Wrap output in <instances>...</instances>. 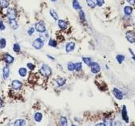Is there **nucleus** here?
Wrapping results in <instances>:
<instances>
[{"mask_svg":"<svg viewBox=\"0 0 135 126\" xmlns=\"http://www.w3.org/2000/svg\"><path fill=\"white\" fill-rule=\"evenodd\" d=\"M52 68H50L49 66L47 65V64H43L42 67L40 69V73L43 76L48 77L52 75Z\"/></svg>","mask_w":135,"mask_h":126,"instance_id":"1","label":"nucleus"},{"mask_svg":"<svg viewBox=\"0 0 135 126\" xmlns=\"http://www.w3.org/2000/svg\"><path fill=\"white\" fill-rule=\"evenodd\" d=\"M35 28L36 30V32H38L39 33H44L46 32V26L44 21H39L37 22L35 25Z\"/></svg>","mask_w":135,"mask_h":126,"instance_id":"2","label":"nucleus"},{"mask_svg":"<svg viewBox=\"0 0 135 126\" xmlns=\"http://www.w3.org/2000/svg\"><path fill=\"white\" fill-rule=\"evenodd\" d=\"M44 41L42 40L41 38H37L36 39H35L32 43L33 47L37 50L41 49V48L44 47Z\"/></svg>","mask_w":135,"mask_h":126,"instance_id":"3","label":"nucleus"},{"mask_svg":"<svg viewBox=\"0 0 135 126\" xmlns=\"http://www.w3.org/2000/svg\"><path fill=\"white\" fill-rule=\"evenodd\" d=\"M7 16L9 19V20H13L16 19L17 16V11L15 8H9L7 10Z\"/></svg>","mask_w":135,"mask_h":126,"instance_id":"4","label":"nucleus"},{"mask_svg":"<svg viewBox=\"0 0 135 126\" xmlns=\"http://www.w3.org/2000/svg\"><path fill=\"white\" fill-rule=\"evenodd\" d=\"M126 38L130 43H135V33L133 31H128L126 33Z\"/></svg>","mask_w":135,"mask_h":126,"instance_id":"5","label":"nucleus"},{"mask_svg":"<svg viewBox=\"0 0 135 126\" xmlns=\"http://www.w3.org/2000/svg\"><path fill=\"white\" fill-rule=\"evenodd\" d=\"M112 92H113V95L116 99H118V100H122L123 99V96H124L123 92H122L121 90H119L118 88H113Z\"/></svg>","mask_w":135,"mask_h":126,"instance_id":"6","label":"nucleus"},{"mask_svg":"<svg viewBox=\"0 0 135 126\" xmlns=\"http://www.w3.org/2000/svg\"><path fill=\"white\" fill-rule=\"evenodd\" d=\"M90 68H91L92 73H93V74H97L98 72H100V71H101V67L99 65V63L96 62L92 63V64L90 65Z\"/></svg>","mask_w":135,"mask_h":126,"instance_id":"7","label":"nucleus"},{"mask_svg":"<svg viewBox=\"0 0 135 126\" xmlns=\"http://www.w3.org/2000/svg\"><path fill=\"white\" fill-rule=\"evenodd\" d=\"M11 87L15 90H19L23 87V83L21 81L18 80V79H14L11 82Z\"/></svg>","mask_w":135,"mask_h":126,"instance_id":"8","label":"nucleus"},{"mask_svg":"<svg viewBox=\"0 0 135 126\" xmlns=\"http://www.w3.org/2000/svg\"><path fill=\"white\" fill-rule=\"evenodd\" d=\"M3 60L5 61V63H6L7 65H9V64H11L14 62L15 59L13 56L11 55L10 54H5L3 56Z\"/></svg>","mask_w":135,"mask_h":126,"instance_id":"9","label":"nucleus"},{"mask_svg":"<svg viewBox=\"0 0 135 126\" xmlns=\"http://www.w3.org/2000/svg\"><path fill=\"white\" fill-rule=\"evenodd\" d=\"M121 117L125 122L129 123V117H128V113H127V109H126V106L122 107V111H121Z\"/></svg>","mask_w":135,"mask_h":126,"instance_id":"10","label":"nucleus"},{"mask_svg":"<svg viewBox=\"0 0 135 126\" xmlns=\"http://www.w3.org/2000/svg\"><path fill=\"white\" fill-rule=\"evenodd\" d=\"M10 76V68L8 65H6L3 67L2 68V77H3L4 79H8Z\"/></svg>","mask_w":135,"mask_h":126,"instance_id":"11","label":"nucleus"},{"mask_svg":"<svg viewBox=\"0 0 135 126\" xmlns=\"http://www.w3.org/2000/svg\"><path fill=\"white\" fill-rule=\"evenodd\" d=\"M75 47H76V44L73 42L68 43L65 46L66 52H72V51L75 49Z\"/></svg>","mask_w":135,"mask_h":126,"instance_id":"12","label":"nucleus"},{"mask_svg":"<svg viewBox=\"0 0 135 126\" xmlns=\"http://www.w3.org/2000/svg\"><path fill=\"white\" fill-rule=\"evenodd\" d=\"M58 26L61 30H65L68 27V23L64 21V20L60 19L58 20Z\"/></svg>","mask_w":135,"mask_h":126,"instance_id":"13","label":"nucleus"},{"mask_svg":"<svg viewBox=\"0 0 135 126\" xmlns=\"http://www.w3.org/2000/svg\"><path fill=\"white\" fill-rule=\"evenodd\" d=\"M15 126H25L26 125V121L24 119H18L14 122Z\"/></svg>","mask_w":135,"mask_h":126,"instance_id":"14","label":"nucleus"},{"mask_svg":"<svg viewBox=\"0 0 135 126\" xmlns=\"http://www.w3.org/2000/svg\"><path fill=\"white\" fill-rule=\"evenodd\" d=\"M124 13L126 15H132V13H133V8H132V7L130 6H126L124 7Z\"/></svg>","mask_w":135,"mask_h":126,"instance_id":"15","label":"nucleus"},{"mask_svg":"<svg viewBox=\"0 0 135 126\" xmlns=\"http://www.w3.org/2000/svg\"><path fill=\"white\" fill-rule=\"evenodd\" d=\"M43 119V114L41 112H35L34 114V120L36 122H40Z\"/></svg>","mask_w":135,"mask_h":126,"instance_id":"16","label":"nucleus"},{"mask_svg":"<svg viewBox=\"0 0 135 126\" xmlns=\"http://www.w3.org/2000/svg\"><path fill=\"white\" fill-rule=\"evenodd\" d=\"M55 81H56V83L57 84V85L59 87L64 85L65 83H66V79L64 78H61V77H60V78H57Z\"/></svg>","mask_w":135,"mask_h":126,"instance_id":"17","label":"nucleus"},{"mask_svg":"<svg viewBox=\"0 0 135 126\" xmlns=\"http://www.w3.org/2000/svg\"><path fill=\"white\" fill-rule=\"evenodd\" d=\"M9 24H10V26L11 27L12 29L14 30H16L18 27H19V25H18V23L15 19H13V20H9Z\"/></svg>","mask_w":135,"mask_h":126,"instance_id":"18","label":"nucleus"},{"mask_svg":"<svg viewBox=\"0 0 135 126\" xmlns=\"http://www.w3.org/2000/svg\"><path fill=\"white\" fill-rule=\"evenodd\" d=\"M72 7L75 10H77V11H80L81 10V6L77 0H73L72 1Z\"/></svg>","mask_w":135,"mask_h":126,"instance_id":"19","label":"nucleus"},{"mask_svg":"<svg viewBox=\"0 0 135 126\" xmlns=\"http://www.w3.org/2000/svg\"><path fill=\"white\" fill-rule=\"evenodd\" d=\"M60 126H68V120L65 117H61L60 118Z\"/></svg>","mask_w":135,"mask_h":126,"instance_id":"20","label":"nucleus"},{"mask_svg":"<svg viewBox=\"0 0 135 126\" xmlns=\"http://www.w3.org/2000/svg\"><path fill=\"white\" fill-rule=\"evenodd\" d=\"M27 70L25 68H19V76H21V77H25V76H27Z\"/></svg>","mask_w":135,"mask_h":126,"instance_id":"21","label":"nucleus"},{"mask_svg":"<svg viewBox=\"0 0 135 126\" xmlns=\"http://www.w3.org/2000/svg\"><path fill=\"white\" fill-rule=\"evenodd\" d=\"M9 6V2L7 0H0V7L2 8H7Z\"/></svg>","mask_w":135,"mask_h":126,"instance_id":"22","label":"nucleus"},{"mask_svg":"<svg viewBox=\"0 0 135 126\" xmlns=\"http://www.w3.org/2000/svg\"><path fill=\"white\" fill-rule=\"evenodd\" d=\"M50 15H52V17L53 18V19H54V20H58V19H59L58 14L56 13V11H55V10L51 9V10H50Z\"/></svg>","mask_w":135,"mask_h":126,"instance_id":"23","label":"nucleus"},{"mask_svg":"<svg viewBox=\"0 0 135 126\" xmlns=\"http://www.w3.org/2000/svg\"><path fill=\"white\" fill-rule=\"evenodd\" d=\"M86 2L92 8H94L96 5V0H86Z\"/></svg>","mask_w":135,"mask_h":126,"instance_id":"24","label":"nucleus"},{"mask_svg":"<svg viewBox=\"0 0 135 126\" xmlns=\"http://www.w3.org/2000/svg\"><path fill=\"white\" fill-rule=\"evenodd\" d=\"M83 62L85 63L86 65H88V66H89L92 64V63H93V61H92V59L89 58V57H83Z\"/></svg>","mask_w":135,"mask_h":126,"instance_id":"25","label":"nucleus"},{"mask_svg":"<svg viewBox=\"0 0 135 126\" xmlns=\"http://www.w3.org/2000/svg\"><path fill=\"white\" fill-rule=\"evenodd\" d=\"M48 45H49L50 47H56L57 43H56V41L55 39H50L49 41H48Z\"/></svg>","mask_w":135,"mask_h":126,"instance_id":"26","label":"nucleus"},{"mask_svg":"<svg viewBox=\"0 0 135 126\" xmlns=\"http://www.w3.org/2000/svg\"><path fill=\"white\" fill-rule=\"evenodd\" d=\"M125 59H126V58H125V56L123 55H117V57H116V60L118 62L119 64H121V63H123V61L125 60Z\"/></svg>","mask_w":135,"mask_h":126,"instance_id":"27","label":"nucleus"},{"mask_svg":"<svg viewBox=\"0 0 135 126\" xmlns=\"http://www.w3.org/2000/svg\"><path fill=\"white\" fill-rule=\"evenodd\" d=\"M13 51L16 53L20 52V51H21V47H20L19 43H15V44L13 45Z\"/></svg>","mask_w":135,"mask_h":126,"instance_id":"28","label":"nucleus"},{"mask_svg":"<svg viewBox=\"0 0 135 126\" xmlns=\"http://www.w3.org/2000/svg\"><path fill=\"white\" fill-rule=\"evenodd\" d=\"M103 123H104V125H105V126H113V121H112L111 120L108 119V118H105Z\"/></svg>","mask_w":135,"mask_h":126,"instance_id":"29","label":"nucleus"},{"mask_svg":"<svg viewBox=\"0 0 135 126\" xmlns=\"http://www.w3.org/2000/svg\"><path fill=\"white\" fill-rule=\"evenodd\" d=\"M6 45H7L6 39H5L4 38H2L1 39H0V48H1V49H3V48L6 47Z\"/></svg>","mask_w":135,"mask_h":126,"instance_id":"30","label":"nucleus"},{"mask_svg":"<svg viewBox=\"0 0 135 126\" xmlns=\"http://www.w3.org/2000/svg\"><path fill=\"white\" fill-rule=\"evenodd\" d=\"M67 68H68V70L70 71H72L75 70V63H73L72 62H69L68 63L67 65Z\"/></svg>","mask_w":135,"mask_h":126,"instance_id":"31","label":"nucleus"},{"mask_svg":"<svg viewBox=\"0 0 135 126\" xmlns=\"http://www.w3.org/2000/svg\"><path fill=\"white\" fill-rule=\"evenodd\" d=\"M81 69H82V63L77 62L75 63V70L76 71H80Z\"/></svg>","mask_w":135,"mask_h":126,"instance_id":"32","label":"nucleus"},{"mask_svg":"<svg viewBox=\"0 0 135 126\" xmlns=\"http://www.w3.org/2000/svg\"><path fill=\"white\" fill-rule=\"evenodd\" d=\"M79 16H80V19L81 21H83V22L85 21V14L82 10H80V11H79Z\"/></svg>","mask_w":135,"mask_h":126,"instance_id":"33","label":"nucleus"},{"mask_svg":"<svg viewBox=\"0 0 135 126\" xmlns=\"http://www.w3.org/2000/svg\"><path fill=\"white\" fill-rule=\"evenodd\" d=\"M27 68H29V70H31V71H33L35 69V66L33 63H28L27 64Z\"/></svg>","mask_w":135,"mask_h":126,"instance_id":"34","label":"nucleus"},{"mask_svg":"<svg viewBox=\"0 0 135 126\" xmlns=\"http://www.w3.org/2000/svg\"><path fill=\"white\" fill-rule=\"evenodd\" d=\"M105 3V0H96V5L98 7H102Z\"/></svg>","mask_w":135,"mask_h":126,"instance_id":"35","label":"nucleus"},{"mask_svg":"<svg viewBox=\"0 0 135 126\" xmlns=\"http://www.w3.org/2000/svg\"><path fill=\"white\" fill-rule=\"evenodd\" d=\"M34 32H35V29L33 27H30L28 31H27V34H28L29 35H32L34 34Z\"/></svg>","mask_w":135,"mask_h":126,"instance_id":"36","label":"nucleus"},{"mask_svg":"<svg viewBox=\"0 0 135 126\" xmlns=\"http://www.w3.org/2000/svg\"><path fill=\"white\" fill-rule=\"evenodd\" d=\"M5 29H6V27H5L3 22L0 21V31H4Z\"/></svg>","mask_w":135,"mask_h":126,"instance_id":"37","label":"nucleus"},{"mask_svg":"<svg viewBox=\"0 0 135 126\" xmlns=\"http://www.w3.org/2000/svg\"><path fill=\"white\" fill-rule=\"evenodd\" d=\"M113 126H122L121 121H119V120H115L114 123H113Z\"/></svg>","mask_w":135,"mask_h":126,"instance_id":"38","label":"nucleus"},{"mask_svg":"<svg viewBox=\"0 0 135 126\" xmlns=\"http://www.w3.org/2000/svg\"><path fill=\"white\" fill-rule=\"evenodd\" d=\"M129 52H130V54H131V56H132V59H133V60L135 61V54L134 53V51H132L130 48H129Z\"/></svg>","mask_w":135,"mask_h":126,"instance_id":"39","label":"nucleus"},{"mask_svg":"<svg viewBox=\"0 0 135 126\" xmlns=\"http://www.w3.org/2000/svg\"><path fill=\"white\" fill-rule=\"evenodd\" d=\"M131 6H135V0H126Z\"/></svg>","mask_w":135,"mask_h":126,"instance_id":"40","label":"nucleus"},{"mask_svg":"<svg viewBox=\"0 0 135 126\" xmlns=\"http://www.w3.org/2000/svg\"><path fill=\"white\" fill-rule=\"evenodd\" d=\"M96 126H105V125H104V123H98L96 125Z\"/></svg>","mask_w":135,"mask_h":126,"instance_id":"41","label":"nucleus"},{"mask_svg":"<svg viewBox=\"0 0 135 126\" xmlns=\"http://www.w3.org/2000/svg\"><path fill=\"white\" fill-rule=\"evenodd\" d=\"M2 104H3V103H2V100L0 98V109L2 107Z\"/></svg>","mask_w":135,"mask_h":126,"instance_id":"42","label":"nucleus"},{"mask_svg":"<svg viewBox=\"0 0 135 126\" xmlns=\"http://www.w3.org/2000/svg\"><path fill=\"white\" fill-rule=\"evenodd\" d=\"M47 56H48V57L49 58V59H51V60H55V58H53L52 56H51V55H47Z\"/></svg>","mask_w":135,"mask_h":126,"instance_id":"43","label":"nucleus"},{"mask_svg":"<svg viewBox=\"0 0 135 126\" xmlns=\"http://www.w3.org/2000/svg\"><path fill=\"white\" fill-rule=\"evenodd\" d=\"M51 1H52V2H56L57 0H51Z\"/></svg>","mask_w":135,"mask_h":126,"instance_id":"44","label":"nucleus"},{"mask_svg":"<svg viewBox=\"0 0 135 126\" xmlns=\"http://www.w3.org/2000/svg\"><path fill=\"white\" fill-rule=\"evenodd\" d=\"M71 126H76V125H71Z\"/></svg>","mask_w":135,"mask_h":126,"instance_id":"45","label":"nucleus"}]
</instances>
